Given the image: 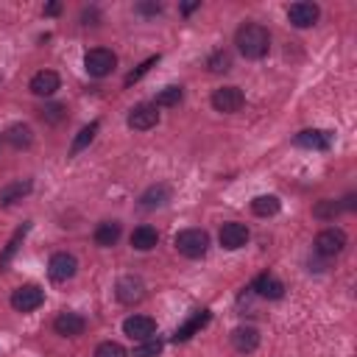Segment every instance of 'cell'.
<instances>
[{"label": "cell", "instance_id": "6da1fadb", "mask_svg": "<svg viewBox=\"0 0 357 357\" xmlns=\"http://www.w3.org/2000/svg\"><path fill=\"white\" fill-rule=\"evenodd\" d=\"M234 45L245 59H262L271 50V33L259 22H243L234 33Z\"/></svg>", "mask_w": 357, "mask_h": 357}, {"label": "cell", "instance_id": "7a4b0ae2", "mask_svg": "<svg viewBox=\"0 0 357 357\" xmlns=\"http://www.w3.org/2000/svg\"><path fill=\"white\" fill-rule=\"evenodd\" d=\"M173 245H176V251H178L181 257H187V259H201V257L206 254V248H209V234H206L204 229H181V231L176 234Z\"/></svg>", "mask_w": 357, "mask_h": 357}, {"label": "cell", "instance_id": "3957f363", "mask_svg": "<svg viewBox=\"0 0 357 357\" xmlns=\"http://www.w3.org/2000/svg\"><path fill=\"white\" fill-rule=\"evenodd\" d=\"M114 67H117V56H114L109 47H92V50H86V56H84V70H86L92 78H106Z\"/></svg>", "mask_w": 357, "mask_h": 357}, {"label": "cell", "instance_id": "277c9868", "mask_svg": "<svg viewBox=\"0 0 357 357\" xmlns=\"http://www.w3.org/2000/svg\"><path fill=\"white\" fill-rule=\"evenodd\" d=\"M42 301H45V290L39 284H20L11 293V307L17 312H33L42 307Z\"/></svg>", "mask_w": 357, "mask_h": 357}, {"label": "cell", "instance_id": "5b68a950", "mask_svg": "<svg viewBox=\"0 0 357 357\" xmlns=\"http://www.w3.org/2000/svg\"><path fill=\"white\" fill-rule=\"evenodd\" d=\"M343 248H346V231H343V229L329 226V229H321V231L315 234V251H318L321 257H335V254H340Z\"/></svg>", "mask_w": 357, "mask_h": 357}, {"label": "cell", "instance_id": "8992f818", "mask_svg": "<svg viewBox=\"0 0 357 357\" xmlns=\"http://www.w3.org/2000/svg\"><path fill=\"white\" fill-rule=\"evenodd\" d=\"M243 103H245V95H243V89H237V86H220V89L212 92V106H215V112L234 114V112L243 109Z\"/></svg>", "mask_w": 357, "mask_h": 357}, {"label": "cell", "instance_id": "52a82bcc", "mask_svg": "<svg viewBox=\"0 0 357 357\" xmlns=\"http://www.w3.org/2000/svg\"><path fill=\"white\" fill-rule=\"evenodd\" d=\"M75 271H78V259L73 254H67V251H56L50 257V262H47V276L53 282H67V279L75 276Z\"/></svg>", "mask_w": 357, "mask_h": 357}, {"label": "cell", "instance_id": "ba28073f", "mask_svg": "<svg viewBox=\"0 0 357 357\" xmlns=\"http://www.w3.org/2000/svg\"><path fill=\"white\" fill-rule=\"evenodd\" d=\"M114 296L120 304H137L145 298V282L139 276H120L114 284Z\"/></svg>", "mask_w": 357, "mask_h": 357}, {"label": "cell", "instance_id": "9c48e42d", "mask_svg": "<svg viewBox=\"0 0 357 357\" xmlns=\"http://www.w3.org/2000/svg\"><path fill=\"white\" fill-rule=\"evenodd\" d=\"M53 329H56V335L78 337V335H84V329H86V318L78 315V312H73V310H61V312L53 318Z\"/></svg>", "mask_w": 357, "mask_h": 357}, {"label": "cell", "instance_id": "30bf717a", "mask_svg": "<svg viewBox=\"0 0 357 357\" xmlns=\"http://www.w3.org/2000/svg\"><path fill=\"white\" fill-rule=\"evenodd\" d=\"M123 332L131 337V340H148V337H153L156 335V321L151 318V315H128L126 321H123Z\"/></svg>", "mask_w": 357, "mask_h": 357}, {"label": "cell", "instance_id": "8fae6325", "mask_svg": "<svg viewBox=\"0 0 357 357\" xmlns=\"http://www.w3.org/2000/svg\"><path fill=\"white\" fill-rule=\"evenodd\" d=\"M128 128H134V131H148V128H153L156 123H159V112H156V106L153 103H137L131 112H128Z\"/></svg>", "mask_w": 357, "mask_h": 357}, {"label": "cell", "instance_id": "7c38bea8", "mask_svg": "<svg viewBox=\"0 0 357 357\" xmlns=\"http://www.w3.org/2000/svg\"><path fill=\"white\" fill-rule=\"evenodd\" d=\"M220 245L229 248V251H237L248 243V226L245 223H237V220H229L220 226V234H218Z\"/></svg>", "mask_w": 357, "mask_h": 357}, {"label": "cell", "instance_id": "4fadbf2b", "mask_svg": "<svg viewBox=\"0 0 357 357\" xmlns=\"http://www.w3.org/2000/svg\"><path fill=\"white\" fill-rule=\"evenodd\" d=\"M318 17H321V8L315 6V3H293L290 8H287V20H290V25H296V28H312L315 22H318Z\"/></svg>", "mask_w": 357, "mask_h": 357}, {"label": "cell", "instance_id": "5bb4252c", "mask_svg": "<svg viewBox=\"0 0 357 357\" xmlns=\"http://www.w3.org/2000/svg\"><path fill=\"white\" fill-rule=\"evenodd\" d=\"M251 290H254L259 298H268V301H276V298L284 296V284H282V279H276L273 273H259V276L254 279Z\"/></svg>", "mask_w": 357, "mask_h": 357}, {"label": "cell", "instance_id": "9a60e30c", "mask_svg": "<svg viewBox=\"0 0 357 357\" xmlns=\"http://www.w3.org/2000/svg\"><path fill=\"white\" fill-rule=\"evenodd\" d=\"M59 73H53V70H39V73H33L31 75V84H28V89L33 92V95H39V98H47V95H53L56 89H59Z\"/></svg>", "mask_w": 357, "mask_h": 357}, {"label": "cell", "instance_id": "2e32d148", "mask_svg": "<svg viewBox=\"0 0 357 357\" xmlns=\"http://www.w3.org/2000/svg\"><path fill=\"white\" fill-rule=\"evenodd\" d=\"M296 145L298 148H310V151H326L332 145V134L321 131V128H304L296 134Z\"/></svg>", "mask_w": 357, "mask_h": 357}, {"label": "cell", "instance_id": "e0dca14e", "mask_svg": "<svg viewBox=\"0 0 357 357\" xmlns=\"http://www.w3.org/2000/svg\"><path fill=\"white\" fill-rule=\"evenodd\" d=\"M209 324V310H195L176 332H173V343H184V340H190L201 326H206Z\"/></svg>", "mask_w": 357, "mask_h": 357}, {"label": "cell", "instance_id": "ac0fdd59", "mask_svg": "<svg viewBox=\"0 0 357 357\" xmlns=\"http://www.w3.org/2000/svg\"><path fill=\"white\" fill-rule=\"evenodd\" d=\"M231 346H234V351H240V354H251V351L259 346V332H257L254 326H237V329L231 332Z\"/></svg>", "mask_w": 357, "mask_h": 357}, {"label": "cell", "instance_id": "d6986e66", "mask_svg": "<svg viewBox=\"0 0 357 357\" xmlns=\"http://www.w3.org/2000/svg\"><path fill=\"white\" fill-rule=\"evenodd\" d=\"M31 190H33L31 178H20V181H11V184H6V187L0 190V206H11V204L22 201V198H25Z\"/></svg>", "mask_w": 357, "mask_h": 357}, {"label": "cell", "instance_id": "ffe728a7", "mask_svg": "<svg viewBox=\"0 0 357 357\" xmlns=\"http://www.w3.org/2000/svg\"><path fill=\"white\" fill-rule=\"evenodd\" d=\"M167 201H170V187L167 184H153L139 195L142 209H156V206H165Z\"/></svg>", "mask_w": 357, "mask_h": 357}, {"label": "cell", "instance_id": "44dd1931", "mask_svg": "<svg viewBox=\"0 0 357 357\" xmlns=\"http://www.w3.org/2000/svg\"><path fill=\"white\" fill-rule=\"evenodd\" d=\"M120 234H123V229H120V223L117 220H103V223H98V229H95V243L100 245V248H112L117 240H120Z\"/></svg>", "mask_w": 357, "mask_h": 357}, {"label": "cell", "instance_id": "7402d4cb", "mask_svg": "<svg viewBox=\"0 0 357 357\" xmlns=\"http://www.w3.org/2000/svg\"><path fill=\"white\" fill-rule=\"evenodd\" d=\"M156 243H159V231L153 226H137L131 231V245L137 251H151V248H156Z\"/></svg>", "mask_w": 357, "mask_h": 357}, {"label": "cell", "instance_id": "603a6c76", "mask_svg": "<svg viewBox=\"0 0 357 357\" xmlns=\"http://www.w3.org/2000/svg\"><path fill=\"white\" fill-rule=\"evenodd\" d=\"M6 139H8V145H14L17 151H22V148H31L33 131H31V126H25V123H14V126H8Z\"/></svg>", "mask_w": 357, "mask_h": 357}, {"label": "cell", "instance_id": "cb8c5ba5", "mask_svg": "<svg viewBox=\"0 0 357 357\" xmlns=\"http://www.w3.org/2000/svg\"><path fill=\"white\" fill-rule=\"evenodd\" d=\"M279 209H282V201H279L276 195H257V198L251 201V212L259 215V218H271V215H276Z\"/></svg>", "mask_w": 357, "mask_h": 357}, {"label": "cell", "instance_id": "d4e9b609", "mask_svg": "<svg viewBox=\"0 0 357 357\" xmlns=\"http://www.w3.org/2000/svg\"><path fill=\"white\" fill-rule=\"evenodd\" d=\"M28 229H31V226L25 223L22 229H17V231H14V237L8 240V245H6V248H3V254H0V271H6V268H8V262L14 259V254H17V248H20V243H22V237L28 234Z\"/></svg>", "mask_w": 357, "mask_h": 357}, {"label": "cell", "instance_id": "484cf974", "mask_svg": "<svg viewBox=\"0 0 357 357\" xmlns=\"http://www.w3.org/2000/svg\"><path fill=\"white\" fill-rule=\"evenodd\" d=\"M98 128H100V123H98V120H92L89 126H84V128L78 131V137L73 139V148H70V153H73V156H75V153H81V151H84V148H86V145L95 139Z\"/></svg>", "mask_w": 357, "mask_h": 357}, {"label": "cell", "instance_id": "4316f807", "mask_svg": "<svg viewBox=\"0 0 357 357\" xmlns=\"http://www.w3.org/2000/svg\"><path fill=\"white\" fill-rule=\"evenodd\" d=\"M340 212H343L340 204L332 201V198H321V201L312 206V215H315L318 220H335V215H340Z\"/></svg>", "mask_w": 357, "mask_h": 357}, {"label": "cell", "instance_id": "83f0119b", "mask_svg": "<svg viewBox=\"0 0 357 357\" xmlns=\"http://www.w3.org/2000/svg\"><path fill=\"white\" fill-rule=\"evenodd\" d=\"M39 117H42L45 123L56 126V123H61V120L67 117V106H64V103H45V106L39 109Z\"/></svg>", "mask_w": 357, "mask_h": 357}, {"label": "cell", "instance_id": "f1b7e54d", "mask_svg": "<svg viewBox=\"0 0 357 357\" xmlns=\"http://www.w3.org/2000/svg\"><path fill=\"white\" fill-rule=\"evenodd\" d=\"M181 98H184L181 86H165V89L156 95L153 106H156V109H159V106H178V103H181Z\"/></svg>", "mask_w": 357, "mask_h": 357}, {"label": "cell", "instance_id": "f546056e", "mask_svg": "<svg viewBox=\"0 0 357 357\" xmlns=\"http://www.w3.org/2000/svg\"><path fill=\"white\" fill-rule=\"evenodd\" d=\"M159 354H162V340L156 335L148 340H139L134 346V357H159Z\"/></svg>", "mask_w": 357, "mask_h": 357}, {"label": "cell", "instance_id": "4dcf8cb0", "mask_svg": "<svg viewBox=\"0 0 357 357\" xmlns=\"http://www.w3.org/2000/svg\"><path fill=\"white\" fill-rule=\"evenodd\" d=\"M92 357H128V351L120 343H114V340H103V343H98Z\"/></svg>", "mask_w": 357, "mask_h": 357}, {"label": "cell", "instance_id": "1f68e13d", "mask_svg": "<svg viewBox=\"0 0 357 357\" xmlns=\"http://www.w3.org/2000/svg\"><path fill=\"white\" fill-rule=\"evenodd\" d=\"M206 67H209L212 73H226V70H231V56H229L226 50H218V53L209 56Z\"/></svg>", "mask_w": 357, "mask_h": 357}, {"label": "cell", "instance_id": "d6a6232c", "mask_svg": "<svg viewBox=\"0 0 357 357\" xmlns=\"http://www.w3.org/2000/svg\"><path fill=\"white\" fill-rule=\"evenodd\" d=\"M156 61H159V56H151V59H145V61H142V64H139L134 73H128V75H126V86L137 84V81H139V78H142V75H145V73H148V70H151Z\"/></svg>", "mask_w": 357, "mask_h": 357}, {"label": "cell", "instance_id": "836d02e7", "mask_svg": "<svg viewBox=\"0 0 357 357\" xmlns=\"http://www.w3.org/2000/svg\"><path fill=\"white\" fill-rule=\"evenodd\" d=\"M137 11H139V14H145V17H156V14L162 11V3H139V6H137Z\"/></svg>", "mask_w": 357, "mask_h": 357}, {"label": "cell", "instance_id": "e575fe53", "mask_svg": "<svg viewBox=\"0 0 357 357\" xmlns=\"http://www.w3.org/2000/svg\"><path fill=\"white\" fill-rule=\"evenodd\" d=\"M337 204H340V209H346V212H354V209H357V195H354V192H349V195H346L343 201H337Z\"/></svg>", "mask_w": 357, "mask_h": 357}, {"label": "cell", "instance_id": "d590c367", "mask_svg": "<svg viewBox=\"0 0 357 357\" xmlns=\"http://www.w3.org/2000/svg\"><path fill=\"white\" fill-rule=\"evenodd\" d=\"M56 14H61V3H47L45 6V17H56Z\"/></svg>", "mask_w": 357, "mask_h": 357}, {"label": "cell", "instance_id": "8d00e7d4", "mask_svg": "<svg viewBox=\"0 0 357 357\" xmlns=\"http://www.w3.org/2000/svg\"><path fill=\"white\" fill-rule=\"evenodd\" d=\"M198 6H201V3H184V6H181V14H192Z\"/></svg>", "mask_w": 357, "mask_h": 357}]
</instances>
